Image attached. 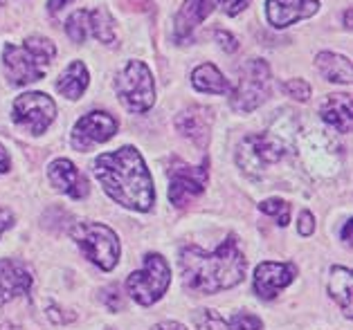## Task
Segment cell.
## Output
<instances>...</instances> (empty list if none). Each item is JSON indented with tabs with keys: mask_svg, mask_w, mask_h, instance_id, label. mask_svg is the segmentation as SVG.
<instances>
[{
	"mask_svg": "<svg viewBox=\"0 0 353 330\" xmlns=\"http://www.w3.org/2000/svg\"><path fill=\"white\" fill-rule=\"evenodd\" d=\"M212 12L210 0H185L183 10L176 16V37L178 41H187V37L192 39V32L196 25H201L208 14Z\"/></svg>",
	"mask_w": 353,
	"mask_h": 330,
	"instance_id": "cell-16",
	"label": "cell"
},
{
	"mask_svg": "<svg viewBox=\"0 0 353 330\" xmlns=\"http://www.w3.org/2000/svg\"><path fill=\"white\" fill-rule=\"evenodd\" d=\"M48 178L59 191H61V194L72 198V200H81V198L88 196V191H90L88 182H85V178L81 176V171L65 158H59L50 164Z\"/></svg>",
	"mask_w": 353,
	"mask_h": 330,
	"instance_id": "cell-14",
	"label": "cell"
},
{
	"mask_svg": "<svg viewBox=\"0 0 353 330\" xmlns=\"http://www.w3.org/2000/svg\"><path fill=\"white\" fill-rule=\"evenodd\" d=\"M192 83H194L196 90L212 92V94H225L232 88L230 81L219 72V68L212 65V63L198 65L196 70H194V74H192Z\"/></svg>",
	"mask_w": 353,
	"mask_h": 330,
	"instance_id": "cell-20",
	"label": "cell"
},
{
	"mask_svg": "<svg viewBox=\"0 0 353 330\" xmlns=\"http://www.w3.org/2000/svg\"><path fill=\"white\" fill-rule=\"evenodd\" d=\"M176 126L187 140H192L198 146H205V142H208V137H210L208 121H205V117L198 110H185L183 115L176 119Z\"/></svg>",
	"mask_w": 353,
	"mask_h": 330,
	"instance_id": "cell-22",
	"label": "cell"
},
{
	"mask_svg": "<svg viewBox=\"0 0 353 330\" xmlns=\"http://www.w3.org/2000/svg\"><path fill=\"white\" fill-rule=\"evenodd\" d=\"M72 238L85 258H90L99 270H115L119 260V238L110 227L101 223H81L72 229Z\"/></svg>",
	"mask_w": 353,
	"mask_h": 330,
	"instance_id": "cell-4",
	"label": "cell"
},
{
	"mask_svg": "<svg viewBox=\"0 0 353 330\" xmlns=\"http://www.w3.org/2000/svg\"><path fill=\"white\" fill-rule=\"evenodd\" d=\"M10 171V155H7L5 146L0 144V173H7Z\"/></svg>",
	"mask_w": 353,
	"mask_h": 330,
	"instance_id": "cell-35",
	"label": "cell"
},
{
	"mask_svg": "<svg viewBox=\"0 0 353 330\" xmlns=\"http://www.w3.org/2000/svg\"><path fill=\"white\" fill-rule=\"evenodd\" d=\"M315 65L322 72L324 79H329L333 83H351V61L344 54L320 52L315 59Z\"/></svg>",
	"mask_w": 353,
	"mask_h": 330,
	"instance_id": "cell-18",
	"label": "cell"
},
{
	"mask_svg": "<svg viewBox=\"0 0 353 330\" xmlns=\"http://www.w3.org/2000/svg\"><path fill=\"white\" fill-rule=\"evenodd\" d=\"M12 225H14L12 214H10V212H5V209H0V236H3V231H5V229H10Z\"/></svg>",
	"mask_w": 353,
	"mask_h": 330,
	"instance_id": "cell-33",
	"label": "cell"
},
{
	"mask_svg": "<svg viewBox=\"0 0 353 330\" xmlns=\"http://www.w3.org/2000/svg\"><path fill=\"white\" fill-rule=\"evenodd\" d=\"M216 39H219L221 48L225 50V52H234L236 50V41L232 39V34H228V32H216Z\"/></svg>",
	"mask_w": 353,
	"mask_h": 330,
	"instance_id": "cell-32",
	"label": "cell"
},
{
	"mask_svg": "<svg viewBox=\"0 0 353 330\" xmlns=\"http://www.w3.org/2000/svg\"><path fill=\"white\" fill-rule=\"evenodd\" d=\"M283 90H286L288 97L297 99V101H306L308 97H311V85H308L306 81H301V79L288 81L286 85H283Z\"/></svg>",
	"mask_w": 353,
	"mask_h": 330,
	"instance_id": "cell-27",
	"label": "cell"
},
{
	"mask_svg": "<svg viewBox=\"0 0 353 330\" xmlns=\"http://www.w3.org/2000/svg\"><path fill=\"white\" fill-rule=\"evenodd\" d=\"M115 88L124 106L133 112H146L156 101L153 88V74L142 61H131L122 72L117 74Z\"/></svg>",
	"mask_w": 353,
	"mask_h": 330,
	"instance_id": "cell-7",
	"label": "cell"
},
{
	"mask_svg": "<svg viewBox=\"0 0 353 330\" xmlns=\"http://www.w3.org/2000/svg\"><path fill=\"white\" fill-rule=\"evenodd\" d=\"M32 288V274L16 260H0V303L23 297Z\"/></svg>",
	"mask_w": 353,
	"mask_h": 330,
	"instance_id": "cell-15",
	"label": "cell"
},
{
	"mask_svg": "<svg viewBox=\"0 0 353 330\" xmlns=\"http://www.w3.org/2000/svg\"><path fill=\"white\" fill-rule=\"evenodd\" d=\"M297 231L301 236H311L315 231V216L311 212H301L297 218Z\"/></svg>",
	"mask_w": 353,
	"mask_h": 330,
	"instance_id": "cell-30",
	"label": "cell"
},
{
	"mask_svg": "<svg viewBox=\"0 0 353 330\" xmlns=\"http://www.w3.org/2000/svg\"><path fill=\"white\" fill-rule=\"evenodd\" d=\"M68 3H72V0H50V3H48V10H50V12H59V10H63V7H65Z\"/></svg>",
	"mask_w": 353,
	"mask_h": 330,
	"instance_id": "cell-36",
	"label": "cell"
},
{
	"mask_svg": "<svg viewBox=\"0 0 353 330\" xmlns=\"http://www.w3.org/2000/svg\"><path fill=\"white\" fill-rule=\"evenodd\" d=\"M270 94V68L265 61L254 59L241 68L236 88H230L232 108L254 110L268 99Z\"/></svg>",
	"mask_w": 353,
	"mask_h": 330,
	"instance_id": "cell-6",
	"label": "cell"
},
{
	"mask_svg": "<svg viewBox=\"0 0 353 330\" xmlns=\"http://www.w3.org/2000/svg\"><path fill=\"white\" fill-rule=\"evenodd\" d=\"M320 10L317 0H268L265 5V16L272 28H288V25L311 19Z\"/></svg>",
	"mask_w": 353,
	"mask_h": 330,
	"instance_id": "cell-13",
	"label": "cell"
},
{
	"mask_svg": "<svg viewBox=\"0 0 353 330\" xmlns=\"http://www.w3.org/2000/svg\"><path fill=\"white\" fill-rule=\"evenodd\" d=\"M295 276H297L295 265L268 260V263H261L254 270V292L261 299H274L286 285L292 283Z\"/></svg>",
	"mask_w": 353,
	"mask_h": 330,
	"instance_id": "cell-12",
	"label": "cell"
},
{
	"mask_svg": "<svg viewBox=\"0 0 353 330\" xmlns=\"http://www.w3.org/2000/svg\"><path fill=\"white\" fill-rule=\"evenodd\" d=\"M117 133V121L108 112L94 110L83 115L72 128V146L77 151H88L90 146L106 142Z\"/></svg>",
	"mask_w": 353,
	"mask_h": 330,
	"instance_id": "cell-10",
	"label": "cell"
},
{
	"mask_svg": "<svg viewBox=\"0 0 353 330\" xmlns=\"http://www.w3.org/2000/svg\"><path fill=\"white\" fill-rule=\"evenodd\" d=\"M90 32L94 34V39L101 43H110L115 39L113 32V19L104 10H94L90 12Z\"/></svg>",
	"mask_w": 353,
	"mask_h": 330,
	"instance_id": "cell-24",
	"label": "cell"
},
{
	"mask_svg": "<svg viewBox=\"0 0 353 330\" xmlns=\"http://www.w3.org/2000/svg\"><path fill=\"white\" fill-rule=\"evenodd\" d=\"M259 209L265 216H270L274 223H279L281 227H286L290 223V205L286 200H281V198H270V200L259 203Z\"/></svg>",
	"mask_w": 353,
	"mask_h": 330,
	"instance_id": "cell-25",
	"label": "cell"
},
{
	"mask_svg": "<svg viewBox=\"0 0 353 330\" xmlns=\"http://www.w3.org/2000/svg\"><path fill=\"white\" fill-rule=\"evenodd\" d=\"M101 301L106 303L108 310H122L124 308V299H122V292L117 290V285H106L104 290H101Z\"/></svg>",
	"mask_w": 353,
	"mask_h": 330,
	"instance_id": "cell-28",
	"label": "cell"
},
{
	"mask_svg": "<svg viewBox=\"0 0 353 330\" xmlns=\"http://www.w3.org/2000/svg\"><path fill=\"white\" fill-rule=\"evenodd\" d=\"M210 167L208 162L198 164V167H180L171 173L169 182V200L178 209H183L189 203L198 198L208 187Z\"/></svg>",
	"mask_w": 353,
	"mask_h": 330,
	"instance_id": "cell-9",
	"label": "cell"
},
{
	"mask_svg": "<svg viewBox=\"0 0 353 330\" xmlns=\"http://www.w3.org/2000/svg\"><path fill=\"white\" fill-rule=\"evenodd\" d=\"M286 153V144L272 135H256V137H248L243 146L239 149V160L241 167H250V164H256V169H263L265 164H274L283 158Z\"/></svg>",
	"mask_w": 353,
	"mask_h": 330,
	"instance_id": "cell-11",
	"label": "cell"
},
{
	"mask_svg": "<svg viewBox=\"0 0 353 330\" xmlns=\"http://www.w3.org/2000/svg\"><path fill=\"white\" fill-rule=\"evenodd\" d=\"M57 48L46 37H28L21 45H7L3 61L7 65L10 81L28 85L46 76V65L54 59Z\"/></svg>",
	"mask_w": 353,
	"mask_h": 330,
	"instance_id": "cell-3",
	"label": "cell"
},
{
	"mask_svg": "<svg viewBox=\"0 0 353 330\" xmlns=\"http://www.w3.org/2000/svg\"><path fill=\"white\" fill-rule=\"evenodd\" d=\"M169 283H171V270L165 256H160L158 251H151V254L144 256L142 270L133 272L126 279V292L140 306H153L167 292Z\"/></svg>",
	"mask_w": 353,
	"mask_h": 330,
	"instance_id": "cell-5",
	"label": "cell"
},
{
	"mask_svg": "<svg viewBox=\"0 0 353 330\" xmlns=\"http://www.w3.org/2000/svg\"><path fill=\"white\" fill-rule=\"evenodd\" d=\"M153 330H187L183 324H178V321H160V324L153 326Z\"/></svg>",
	"mask_w": 353,
	"mask_h": 330,
	"instance_id": "cell-34",
	"label": "cell"
},
{
	"mask_svg": "<svg viewBox=\"0 0 353 330\" xmlns=\"http://www.w3.org/2000/svg\"><path fill=\"white\" fill-rule=\"evenodd\" d=\"M351 229H353V223H351V218H347V223H344V227H342V240L344 243H351Z\"/></svg>",
	"mask_w": 353,
	"mask_h": 330,
	"instance_id": "cell-37",
	"label": "cell"
},
{
	"mask_svg": "<svg viewBox=\"0 0 353 330\" xmlns=\"http://www.w3.org/2000/svg\"><path fill=\"white\" fill-rule=\"evenodd\" d=\"M329 292H331V297L338 301V306L347 312V315H351V310H353V297H351L353 279H351V272L347 270V267L335 265L331 270Z\"/></svg>",
	"mask_w": 353,
	"mask_h": 330,
	"instance_id": "cell-21",
	"label": "cell"
},
{
	"mask_svg": "<svg viewBox=\"0 0 353 330\" xmlns=\"http://www.w3.org/2000/svg\"><path fill=\"white\" fill-rule=\"evenodd\" d=\"M250 0H219V5L223 7V12L228 16H236L239 12H243Z\"/></svg>",
	"mask_w": 353,
	"mask_h": 330,
	"instance_id": "cell-31",
	"label": "cell"
},
{
	"mask_svg": "<svg viewBox=\"0 0 353 330\" xmlns=\"http://www.w3.org/2000/svg\"><path fill=\"white\" fill-rule=\"evenodd\" d=\"M65 32L74 43H83L90 34V12L79 10L65 21Z\"/></svg>",
	"mask_w": 353,
	"mask_h": 330,
	"instance_id": "cell-23",
	"label": "cell"
},
{
	"mask_svg": "<svg viewBox=\"0 0 353 330\" xmlns=\"http://www.w3.org/2000/svg\"><path fill=\"white\" fill-rule=\"evenodd\" d=\"M180 267H183V281L187 288L214 294L234 288L243 281L245 256L239 249L236 238L228 236L214 251L185 247L180 251Z\"/></svg>",
	"mask_w": 353,
	"mask_h": 330,
	"instance_id": "cell-2",
	"label": "cell"
},
{
	"mask_svg": "<svg viewBox=\"0 0 353 330\" xmlns=\"http://www.w3.org/2000/svg\"><path fill=\"white\" fill-rule=\"evenodd\" d=\"M194 324H196L198 330H230V326L225 324V319H223L219 312H214L210 308L198 310L194 315Z\"/></svg>",
	"mask_w": 353,
	"mask_h": 330,
	"instance_id": "cell-26",
	"label": "cell"
},
{
	"mask_svg": "<svg viewBox=\"0 0 353 330\" xmlns=\"http://www.w3.org/2000/svg\"><path fill=\"white\" fill-rule=\"evenodd\" d=\"M92 173L115 203L133 212H149L153 207L156 189L151 173L133 146H122L115 153L99 155L92 162Z\"/></svg>",
	"mask_w": 353,
	"mask_h": 330,
	"instance_id": "cell-1",
	"label": "cell"
},
{
	"mask_svg": "<svg viewBox=\"0 0 353 330\" xmlns=\"http://www.w3.org/2000/svg\"><path fill=\"white\" fill-rule=\"evenodd\" d=\"M230 330H261V319H256L254 315H234V319L230 321Z\"/></svg>",
	"mask_w": 353,
	"mask_h": 330,
	"instance_id": "cell-29",
	"label": "cell"
},
{
	"mask_svg": "<svg viewBox=\"0 0 353 330\" xmlns=\"http://www.w3.org/2000/svg\"><path fill=\"white\" fill-rule=\"evenodd\" d=\"M3 3H5V0H0V5H3Z\"/></svg>",
	"mask_w": 353,
	"mask_h": 330,
	"instance_id": "cell-38",
	"label": "cell"
},
{
	"mask_svg": "<svg viewBox=\"0 0 353 330\" xmlns=\"http://www.w3.org/2000/svg\"><path fill=\"white\" fill-rule=\"evenodd\" d=\"M88 81H90V76H88V70H85V65L81 63V61H74V63L68 68L61 76H59L57 88H59V92L63 94V97L74 101L85 92V88H88Z\"/></svg>",
	"mask_w": 353,
	"mask_h": 330,
	"instance_id": "cell-19",
	"label": "cell"
},
{
	"mask_svg": "<svg viewBox=\"0 0 353 330\" xmlns=\"http://www.w3.org/2000/svg\"><path fill=\"white\" fill-rule=\"evenodd\" d=\"M322 119L329 126H335L340 133L351 130V94H333L322 106Z\"/></svg>",
	"mask_w": 353,
	"mask_h": 330,
	"instance_id": "cell-17",
	"label": "cell"
},
{
	"mask_svg": "<svg viewBox=\"0 0 353 330\" xmlns=\"http://www.w3.org/2000/svg\"><path fill=\"white\" fill-rule=\"evenodd\" d=\"M57 117L54 101L43 92H25L14 101L12 119L19 126L28 128L32 135H43Z\"/></svg>",
	"mask_w": 353,
	"mask_h": 330,
	"instance_id": "cell-8",
	"label": "cell"
}]
</instances>
